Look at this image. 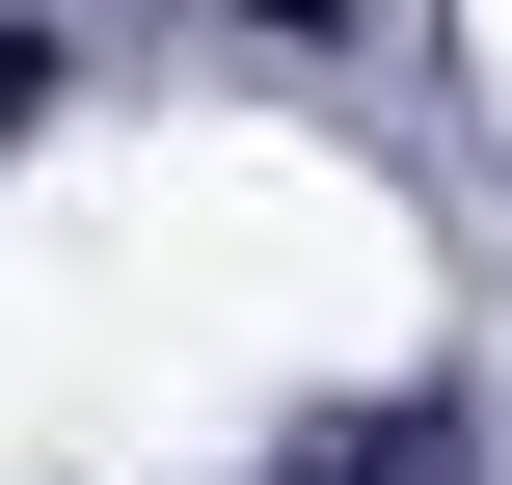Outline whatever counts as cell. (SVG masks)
<instances>
[{
    "instance_id": "6da1fadb",
    "label": "cell",
    "mask_w": 512,
    "mask_h": 485,
    "mask_svg": "<svg viewBox=\"0 0 512 485\" xmlns=\"http://www.w3.org/2000/svg\"><path fill=\"white\" fill-rule=\"evenodd\" d=\"M486 459V405L459 378H378V405H297V485H459Z\"/></svg>"
},
{
    "instance_id": "7a4b0ae2",
    "label": "cell",
    "mask_w": 512,
    "mask_h": 485,
    "mask_svg": "<svg viewBox=\"0 0 512 485\" xmlns=\"http://www.w3.org/2000/svg\"><path fill=\"white\" fill-rule=\"evenodd\" d=\"M27 108H54V27H0V135H27Z\"/></svg>"
},
{
    "instance_id": "3957f363",
    "label": "cell",
    "mask_w": 512,
    "mask_h": 485,
    "mask_svg": "<svg viewBox=\"0 0 512 485\" xmlns=\"http://www.w3.org/2000/svg\"><path fill=\"white\" fill-rule=\"evenodd\" d=\"M243 27H351V0H243Z\"/></svg>"
}]
</instances>
